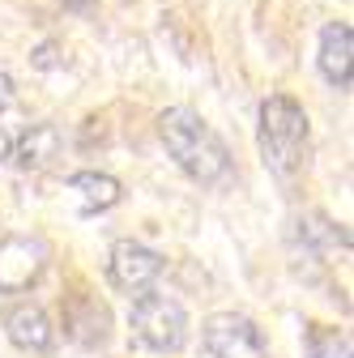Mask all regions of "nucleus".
Masks as SVG:
<instances>
[{
	"label": "nucleus",
	"instance_id": "nucleus-4",
	"mask_svg": "<svg viewBox=\"0 0 354 358\" xmlns=\"http://www.w3.org/2000/svg\"><path fill=\"white\" fill-rule=\"evenodd\" d=\"M201 345L209 358H264L269 341H264L260 324L243 311H213L201 320Z\"/></svg>",
	"mask_w": 354,
	"mask_h": 358
},
{
	"label": "nucleus",
	"instance_id": "nucleus-6",
	"mask_svg": "<svg viewBox=\"0 0 354 358\" xmlns=\"http://www.w3.org/2000/svg\"><path fill=\"white\" fill-rule=\"evenodd\" d=\"M162 252H154L150 243L141 239H115L111 252H107V282L124 294H146L154 290V282L162 278Z\"/></svg>",
	"mask_w": 354,
	"mask_h": 358
},
{
	"label": "nucleus",
	"instance_id": "nucleus-1",
	"mask_svg": "<svg viewBox=\"0 0 354 358\" xmlns=\"http://www.w3.org/2000/svg\"><path fill=\"white\" fill-rule=\"evenodd\" d=\"M158 141L162 150L171 154V162L180 166L192 184L201 188H218L227 184L235 162H231V150L218 132L188 107H167L158 115Z\"/></svg>",
	"mask_w": 354,
	"mask_h": 358
},
{
	"label": "nucleus",
	"instance_id": "nucleus-14",
	"mask_svg": "<svg viewBox=\"0 0 354 358\" xmlns=\"http://www.w3.org/2000/svg\"><path fill=\"white\" fill-rule=\"evenodd\" d=\"M9 107H13V77L0 73V115H5Z\"/></svg>",
	"mask_w": 354,
	"mask_h": 358
},
{
	"label": "nucleus",
	"instance_id": "nucleus-13",
	"mask_svg": "<svg viewBox=\"0 0 354 358\" xmlns=\"http://www.w3.org/2000/svg\"><path fill=\"white\" fill-rule=\"evenodd\" d=\"M307 358H354L350 333L329 329V324H312L307 329Z\"/></svg>",
	"mask_w": 354,
	"mask_h": 358
},
{
	"label": "nucleus",
	"instance_id": "nucleus-15",
	"mask_svg": "<svg viewBox=\"0 0 354 358\" xmlns=\"http://www.w3.org/2000/svg\"><path fill=\"white\" fill-rule=\"evenodd\" d=\"M9 154H13V137L0 128V162H9Z\"/></svg>",
	"mask_w": 354,
	"mask_h": 358
},
{
	"label": "nucleus",
	"instance_id": "nucleus-12",
	"mask_svg": "<svg viewBox=\"0 0 354 358\" xmlns=\"http://www.w3.org/2000/svg\"><path fill=\"white\" fill-rule=\"evenodd\" d=\"M69 188L81 196V213H85V217L115 209V205H120V196H124L120 179H115V175H107V171H73V175H69Z\"/></svg>",
	"mask_w": 354,
	"mask_h": 358
},
{
	"label": "nucleus",
	"instance_id": "nucleus-8",
	"mask_svg": "<svg viewBox=\"0 0 354 358\" xmlns=\"http://www.w3.org/2000/svg\"><path fill=\"white\" fill-rule=\"evenodd\" d=\"M290 235L303 248V256H312L320 264H333V260H346L350 256V231L341 227V222H333L329 213H320V209L299 213Z\"/></svg>",
	"mask_w": 354,
	"mask_h": 358
},
{
	"label": "nucleus",
	"instance_id": "nucleus-11",
	"mask_svg": "<svg viewBox=\"0 0 354 358\" xmlns=\"http://www.w3.org/2000/svg\"><path fill=\"white\" fill-rule=\"evenodd\" d=\"M60 145H64V137H60L56 124H30L22 132V141H13V154L9 158L22 171H48L60 158Z\"/></svg>",
	"mask_w": 354,
	"mask_h": 358
},
{
	"label": "nucleus",
	"instance_id": "nucleus-3",
	"mask_svg": "<svg viewBox=\"0 0 354 358\" xmlns=\"http://www.w3.org/2000/svg\"><path fill=\"white\" fill-rule=\"evenodd\" d=\"M128 324H132V341L154 354H180L188 345V311L171 294H158V290L137 294L128 311Z\"/></svg>",
	"mask_w": 354,
	"mask_h": 358
},
{
	"label": "nucleus",
	"instance_id": "nucleus-2",
	"mask_svg": "<svg viewBox=\"0 0 354 358\" xmlns=\"http://www.w3.org/2000/svg\"><path fill=\"white\" fill-rule=\"evenodd\" d=\"M256 145H260V162L269 166L274 179L290 184L303 175L307 154H312V124L299 99L290 94H269L256 111Z\"/></svg>",
	"mask_w": 354,
	"mask_h": 358
},
{
	"label": "nucleus",
	"instance_id": "nucleus-5",
	"mask_svg": "<svg viewBox=\"0 0 354 358\" xmlns=\"http://www.w3.org/2000/svg\"><path fill=\"white\" fill-rule=\"evenodd\" d=\"M52 248L43 235H5L0 239V294H26L48 273Z\"/></svg>",
	"mask_w": 354,
	"mask_h": 358
},
{
	"label": "nucleus",
	"instance_id": "nucleus-16",
	"mask_svg": "<svg viewBox=\"0 0 354 358\" xmlns=\"http://www.w3.org/2000/svg\"><path fill=\"white\" fill-rule=\"evenodd\" d=\"M64 5H69V9H90L94 0H64Z\"/></svg>",
	"mask_w": 354,
	"mask_h": 358
},
{
	"label": "nucleus",
	"instance_id": "nucleus-7",
	"mask_svg": "<svg viewBox=\"0 0 354 358\" xmlns=\"http://www.w3.org/2000/svg\"><path fill=\"white\" fill-rule=\"evenodd\" d=\"M60 324H64V337L73 345L103 350L111 341V307L90 290H73L60 299Z\"/></svg>",
	"mask_w": 354,
	"mask_h": 358
},
{
	"label": "nucleus",
	"instance_id": "nucleus-9",
	"mask_svg": "<svg viewBox=\"0 0 354 358\" xmlns=\"http://www.w3.org/2000/svg\"><path fill=\"white\" fill-rule=\"evenodd\" d=\"M5 337L26 354H52L56 350V324L38 303H13L5 311Z\"/></svg>",
	"mask_w": 354,
	"mask_h": 358
},
{
	"label": "nucleus",
	"instance_id": "nucleus-10",
	"mask_svg": "<svg viewBox=\"0 0 354 358\" xmlns=\"http://www.w3.org/2000/svg\"><path fill=\"white\" fill-rule=\"evenodd\" d=\"M316 69H320V77L333 90H350L354 85V30H350V22H329L320 30Z\"/></svg>",
	"mask_w": 354,
	"mask_h": 358
}]
</instances>
